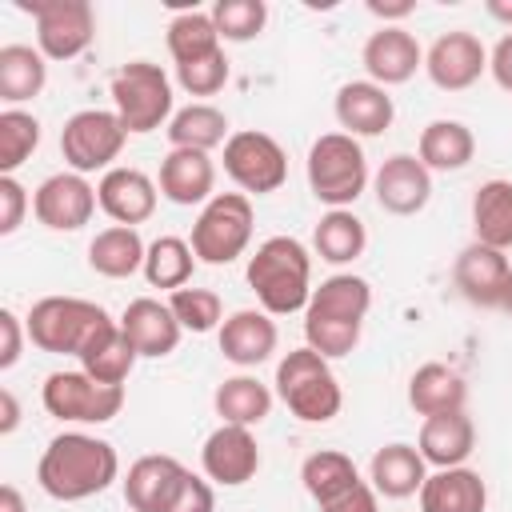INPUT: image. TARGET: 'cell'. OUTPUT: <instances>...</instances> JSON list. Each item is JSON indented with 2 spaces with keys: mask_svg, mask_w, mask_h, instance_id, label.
Segmentation results:
<instances>
[{
  "mask_svg": "<svg viewBox=\"0 0 512 512\" xmlns=\"http://www.w3.org/2000/svg\"><path fill=\"white\" fill-rule=\"evenodd\" d=\"M416 448L428 460V468H460L476 452V424H472V416L464 408L460 412L424 416Z\"/></svg>",
  "mask_w": 512,
  "mask_h": 512,
  "instance_id": "26",
  "label": "cell"
},
{
  "mask_svg": "<svg viewBox=\"0 0 512 512\" xmlns=\"http://www.w3.org/2000/svg\"><path fill=\"white\" fill-rule=\"evenodd\" d=\"M244 280L268 316L304 312L312 300V252L296 236H268L248 256Z\"/></svg>",
  "mask_w": 512,
  "mask_h": 512,
  "instance_id": "3",
  "label": "cell"
},
{
  "mask_svg": "<svg viewBox=\"0 0 512 512\" xmlns=\"http://www.w3.org/2000/svg\"><path fill=\"white\" fill-rule=\"evenodd\" d=\"M168 308H172V316L180 320V328L184 332H220V324H224V300L212 292V288H176L172 296H168Z\"/></svg>",
  "mask_w": 512,
  "mask_h": 512,
  "instance_id": "42",
  "label": "cell"
},
{
  "mask_svg": "<svg viewBox=\"0 0 512 512\" xmlns=\"http://www.w3.org/2000/svg\"><path fill=\"white\" fill-rule=\"evenodd\" d=\"M228 56L224 48L212 52V56H200L192 64H176V84L188 92V96H216L224 84H228Z\"/></svg>",
  "mask_w": 512,
  "mask_h": 512,
  "instance_id": "43",
  "label": "cell"
},
{
  "mask_svg": "<svg viewBox=\"0 0 512 512\" xmlns=\"http://www.w3.org/2000/svg\"><path fill=\"white\" fill-rule=\"evenodd\" d=\"M44 412L64 424H108L124 408V388L100 384L88 372H52L40 388Z\"/></svg>",
  "mask_w": 512,
  "mask_h": 512,
  "instance_id": "10",
  "label": "cell"
},
{
  "mask_svg": "<svg viewBox=\"0 0 512 512\" xmlns=\"http://www.w3.org/2000/svg\"><path fill=\"white\" fill-rule=\"evenodd\" d=\"M144 256H148V244L140 240L136 228H124V224L100 228L88 244V268L104 280H128L144 272Z\"/></svg>",
  "mask_w": 512,
  "mask_h": 512,
  "instance_id": "29",
  "label": "cell"
},
{
  "mask_svg": "<svg viewBox=\"0 0 512 512\" xmlns=\"http://www.w3.org/2000/svg\"><path fill=\"white\" fill-rule=\"evenodd\" d=\"M412 8H416V4H408V0H404V4H380V0H368V12H372V16H380L384 24L412 16Z\"/></svg>",
  "mask_w": 512,
  "mask_h": 512,
  "instance_id": "50",
  "label": "cell"
},
{
  "mask_svg": "<svg viewBox=\"0 0 512 512\" xmlns=\"http://www.w3.org/2000/svg\"><path fill=\"white\" fill-rule=\"evenodd\" d=\"M192 272H196V252H192L188 240H180V236H156V240L148 244L144 280H148L152 288L176 292V288H184V284L192 280Z\"/></svg>",
  "mask_w": 512,
  "mask_h": 512,
  "instance_id": "39",
  "label": "cell"
},
{
  "mask_svg": "<svg viewBox=\"0 0 512 512\" xmlns=\"http://www.w3.org/2000/svg\"><path fill=\"white\" fill-rule=\"evenodd\" d=\"M0 436H12L20 428V404H16V392L12 388H0Z\"/></svg>",
  "mask_w": 512,
  "mask_h": 512,
  "instance_id": "49",
  "label": "cell"
},
{
  "mask_svg": "<svg viewBox=\"0 0 512 512\" xmlns=\"http://www.w3.org/2000/svg\"><path fill=\"white\" fill-rule=\"evenodd\" d=\"M252 228H256L252 196H244V192H216L200 208L188 244H192L200 264H216L220 268V264H232L236 256L248 252Z\"/></svg>",
  "mask_w": 512,
  "mask_h": 512,
  "instance_id": "8",
  "label": "cell"
},
{
  "mask_svg": "<svg viewBox=\"0 0 512 512\" xmlns=\"http://www.w3.org/2000/svg\"><path fill=\"white\" fill-rule=\"evenodd\" d=\"M464 400H468V380H464L452 364L428 360V364H420V368L408 376V404H412V412H420V416L460 412Z\"/></svg>",
  "mask_w": 512,
  "mask_h": 512,
  "instance_id": "28",
  "label": "cell"
},
{
  "mask_svg": "<svg viewBox=\"0 0 512 512\" xmlns=\"http://www.w3.org/2000/svg\"><path fill=\"white\" fill-rule=\"evenodd\" d=\"M96 200H100V212H104L112 224L136 228V224L152 220L156 200H160V184H156L148 172H140V168L116 164V168H108V172L100 176Z\"/></svg>",
  "mask_w": 512,
  "mask_h": 512,
  "instance_id": "18",
  "label": "cell"
},
{
  "mask_svg": "<svg viewBox=\"0 0 512 512\" xmlns=\"http://www.w3.org/2000/svg\"><path fill=\"white\" fill-rule=\"evenodd\" d=\"M488 72H492V80H496L504 92H512V32H504V36L496 40V48L488 52Z\"/></svg>",
  "mask_w": 512,
  "mask_h": 512,
  "instance_id": "48",
  "label": "cell"
},
{
  "mask_svg": "<svg viewBox=\"0 0 512 512\" xmlns=\"http://www.w3.org/2000/svg\"><path fill=\"white\" fill-rule=\"evenodd\" d=\"M320 512H380V496H376V488L368 480H360L352 492H344L340 500H332Z\"/></svg>",
  "mask_w": 512,
  "mask_h": 512,
  "instance_id": "47",
  "label": "cell"
},
{
  "mask_svg": "<svg viewBox=\"0 0 512 512\" xmlns=\"http://www.w3.org/2000/svg\"><path fill=\"white\" fill-rule=\"evenodd\" d=\"M300 484L304 492L316 500V508H328L332 500H340L344 492H352L360 484V468L348 452H336V448H320L312 456H304L300 464Z\"/></svg>",
  "mask_w": 512,
  "mask_h": 512,
  "instance_id": "33",
  "label": "cell"
},
{
  "mask_svg": "<svg viewBox=\"0 0 512 512\" xmlns=\"http://www.w3.org/2000/svg\"><path fill=\"white\" fill-rule=\"evenodd\" d=\"M208 12H212V24H216L220 40H228V44H248L268 24V4L264 0H216Z\"/></svg>",
  "mask_w": 512,
  "mask_h": 512,
  "instance_id": "41",
  "label": "cell"
},
{
  "mask_svg": "<svg viewBox=\"0 0 512 512\" xmlns=\"http://www.w3.org/2000/svg\"><path fill=\"white\" fill-rule=\"evenodd\" d=\"M108 96H112V112L124 120L128 136H148L156 128H168V120L176 116V108H172V80L152 60L120 64L112 72V80H108Z\"/></svg>",
  "mask_w": 512,
  "mask_h": 512,
  "instance_id": "6",
  "label": "cell"
},
{
  "mask_svg": "<svg viewBox=\"0 0 512 512\" xmlns=\"http://www.w3.org/2000/svg\"><path fill=\"white\" fill-rule=\"evenodd\" d=\"M224 172L244 196H268L288 180V156L276 136L260 128H240L224 144Z\"/></svg>",
  "mask_w": 512,
  "mask_h": 512,
  "instance_id": "11",
  "label": "cell"
},
{
  "mask_svg": "<svg viewBox=\"0 0 512 512\" xmlns=\"http://www.w3.org/2000/svg\"><path fill=\"white\" fill-rule=\"evenodd\" d=\"M360 64H364L372 84L392 88V84H408L424 68V48H420V40L404 24H380L364 40Z\"/></svg>",
  "mask_w": 512,
  "mask_h": 512,
  "instance_id": "15",
  "label": "cell"
},
{
  "mask_svg": "<svg viewBox=\"0 0 512 512\" xmlns=\"http://www.w3.org/2000/svg\"><path fill=\"white\" fill-rule=\"evenodd\" d=\"M200 468L220 488L248 484L260 472V444H256L252 428H240V424L212 428L208 440H204V448H200Z\"/></svg>",
  "mask_w": 512,
  "mask_h": 512,
  "instance_id": "16",
  "label": "cell"
},
{
  "mask_svg": "<svg viewBox=\"0 0 512 512\" xmlns=\"http://www.w3.org/2000/svg\"><path fill=\"white\" fill-rule=\"evenodd\" d=\"M120 476V456L108 440L88 432H60L48 440L36 464V484L44 496L60 504H76L88 496H100Z\"/></svg>",
  "mask_w": 512,
  "mask_h": 512,
  "instance_id": "1",
  "label": "cell"
},
{
  "mask_svg": "<svg viewBox=\"0 0 512 512\" xmlns=\"http://www.w3.org/2000/svg\"><path fill=\"white\" fill-rule=\"evenodd\" d=\"M164 132H168L172 148H192V152H212V148L228 144V136H232L228 116L216 104H204V100L176 108V116L168 120Z\"/></svg>",
  "mask_w": 512,
  "mask_h": 512,
  "instance_id": "36",
  "label": "cell"
},
{
  "mask_svg": "<svg viewBox=\"0 0 512 512\" xmlns=\"http://www.w3.org/2000/svg\"><path fill=\"white\" fill-rule=\"evenodd\" d=\"M420 512H488V484L476 468H436L420 488Z\"/></svg>",
  "mask_w": 512,
  "mask_h": 512,
  "instance_id": "27",
  "label": "cell"
},
{
  "mask_svg": "<svg viewBox=\"0 0 512 512\" xmlns=\"http://www.w3.org/2000/svg\"><path fill=\"white\" fill-rule=\"evenodd\" d=\"M304 172H308L312 196L320 204H328V208H348L368 188V156H364L360 140L348 136V132L316 136L312 148H308Z\"/></svg>",
  "mask_w": 512,
  "mask_h": 512,
  "instance_id": "7",
  "label": "cell"
},
{
  "mask_svg": "<svg viewBox=\"0 0 512 512\" xmlns=\"http://www.w3.org/2000/svg\"><path fill=\"white\" fill-rule=\"evenodd\" d=\"M36 20V48L44 60H76L96 40V12L88 0H20Z\"/></svg>",
  "mask_w": 512,
  "mask_h": 512,
  "instance_id": "12",
  "label": "cell"
},
{
  "mask_svg": "<svg viewBox=\"0 0 512 512\" xmlns=\"http://www.w3.org/2000/svg\"><path fill=\"white\" fill-rule=\"evenodd\" d=\"M416 156L428 172H460L472 164L476 156V136L464 120H432L424 124L420 132V144H416Z\"/></svg>",
  "mask_w": 512,
  "mask_h": 512,
  "instance_id": "30",
  "label": "cell"
},
{
  "mask_svg": "<svg viewBox=\"0 0 512 512\" xmlns=\"http://www.w3.org/2000/svg\"><path fill=\"white\" fill-rule=\"evenodd\" d=\"M168 512H216V492L208 484V476H196V472H184Z\"/></svg>",
  "mask_w": 512,
  "mask_h": 512,
  "instance_id": "44",
  "label": "cell"
},
{
  "mask_svg": "<svg viewBox=\"0 0 512 512\" xmlns=\"http://www.w3.org/2000/svg\"><path fill=\"white\" fill-rule=\"evenodd\" d=\"M40 144V120L24 108L0 112V176H12Z\"/></svg>",
  "mask_w": 512,
  "mask_h": 512,
  "instance_id": "40",
  "label": "cell"
},
{
  "mask_svg": "<svg viewBox=\"0 0 512 512\" xmlns=\"http://www.w3.org/2000/svg\"><path fill=\"white\" fill-rule=\"evenodd\" d=\"M276 320L264 308H240L220 324V352L236 368H256L276 352Z\"/></svg>",
  "mask_w": 512,
  "mask_h": 512,
  "instance_id": "24",
  "label": "cell"
},
{
  "mask_svg": "<svg viewBox=\"0 0 512 512\" xmlns=\"http://www.w3.org/2000/svg\"><path fill=\"white\" fill-rule=\"evenodd\" d=\"M272 400H276V392L268 384H260L256 376H248V372L220 380L216 392H212V408H216L220 424H240V428L264 424L268 412H272Z\"/></svg>",
  "mask_w": 512,
  "mask_h": 512,
  "instance_id": "31",
  "label": "cell"
},
{
  "mask_svg": "<svg viewBox=\"0 0 512 512\" xmlns=\"http://www.w3.org/2000/svg\"><path fill=\"white\" fill-rule=\"evenodd\" d=\"M0 512H28L16 484H4V488H0Z\"/></svg>",
  "mask_w": 512,
  "mask_h": 512,
  "instance_id": "51",
  "label": "cell"
},
{
  "mask_svg": "<svg viewBox=\"0 0 512 512\" xmlns=\"http://www.w3.org/2000/svg\"><path fill=\"white\" fill-rule=\"evenodd\" d=\"M0 336H4V344H0V372H8V368H16V360L24 352V336H28L24 320L12 308H0Z\"/></svg>",
  "mask_w": 512,
  "mask_h": 512,
  "instance_id": "46",
  "label": "cell"
},
{
  "mask_svg": "<svg viewBox=\"0 0 512 512\" xmlns=\"http://www.w3.org/2000/svg\"><path fill=\"white\" fill-rule=\"evenodd\" d=\"M272 384H276V396L284 400V408L304 424H328L344 408V388L332 372V360H324L308 344L280 356Z\"/></svg>",
  "mask_w": 512,
  "mask_h": 512,
  "instance_id": "5",
  "label": "cell"
},
{
  "mask_svg": "<svg viewBox=\"0 0 512 512\" xmlns=\"http://www.w3.org/2000/svg\"><path fill=\"white\" fill-rule=\"evenodd\" d=\"M452 280L460 288V296L476 308H504V292H508V280H512V264L500 248H488V244H468L460 248L456 264H452Z\"/></svg>",
  "mask_w": 512,
  "mask_h": 512,
  "instance_id": "19",
  "label": "cell"
},
{
  "mask_svg": "<svg viewBox=\"0 0 512 512\" xmlns=\"http://www.w3.org/2000/svg\"><path fill=\"white\" fill-rule=\"evenodd\" d=\"M184 472L188 468L176 456H164V452H152V456L132 460L128 476H124V504L132 512H168V504H172Z\"/></svg>",
  "mask_w": 512,
  "mask_h": 512,
  "instance_id": "22",
  "label": "cell"
},
{
  "mask_svg": "<svg viewBox=\"0 0 512 512\" xmlns=\"http://www.w3.org/2000/svg\"><path fill=\"white\" fill-rule=\"evenodd\" d=\"M48 84V60L32 44H4L0 48V100L8 108L36 100Z\"/></svg>",
  "mask_w": 512,
  "mask_h": 512,
  "instance_id": "34",
  "label": "cell"
},
{
  "mask_svg": "<svg viewBox=\"0 0 512 512\" xmlns=\"http://www.w3.org/2000/svg\"><path fill=\"white\" fill-rule=\"evenodd\" d=\"M96 208V188L80 172H52L32 192V212L48 232H80L96 216Z\"/></svg>",
  "mask_w": 512,
  "mask_h": 512,
  "instance_id": "13",
  "label": "cell"
},
{
  "mask_svg": "<svg viewBox=\"0 0 512 512\" xmlns=\"http://www.w3.org/2000/svg\"><path fill=\"white\" fill-rule=\"evenodd\" d=\"M28 188L16 176H0V236H12L28 212Z\"/></svg>",
  "mask_w": 512,
  "mask_h": 512,
  "instance_id": "45",
  "label": "cell"
},
{
  "mask_svg": "<svg viewBox=\"0 0 512 512\" xmlns=\"http://www.w3.org/2000/svg\"><path fill=\"white\" fill-rule=\"evenodd\" d=\"M124 144H128V128L108 108H80L60 128V156L68 172H80V176L116 168L112 160L124 152Z\"/></svg>",
  "mask_w": 512,
  "mask_h": 512,
  "instance_id": "9",
  "label": "cell"
},
{
  "mask_svg": "<svg viewBox=\"0 0 512 512\" xmlns=\"http://www.w3.org/2000/svg\"><path fill=\"white\" fill-rule=\"evenodd\" d=\"M160 196L180 204V208H192V204H208L216 192V164L208 152H192V148H172L164 160H160Z\"/></svg>",
  "mask_w": 512,
  "mask_h": 512,
  "instance_id": "23",
  "label": "cell"
},
{
  "mask_svg": "<svg viewBox=\"0 0 512 512\" xmlns=\"http://www.w3.org/2000/svg\"><path fill=\"white\" fill-rule=\"evenodd\" d=\"M136 360H140V352L132 348V340L124 336V328H120V320H116L112 328H104V332L88 344V352L80 356V372H88V376L100 380V384L124 388V380L132 376Z\"/></svg>",
  "mask_w": 512,
  "mask_h": 512,
  "instance_id": "37",
  "label": "cell"
},
{
  "mask_svg": "<svg viewBox=\"0 0 512 512\" xmlns=\"http://www.w3.org/2000/svg\"><path fill=\"white\" fill-rule=\"evenodd\" d=\"M368 248V228L352 208H328L312 228V252L324 264H352Z\"/></svg>",
  "mask_w": 512,
  "mask_h": 512,
  "instance_id": "32",
  "label": "cell"
},
{
  "mask_svg": "<svg viewBox=\"0 0 512 512\" xmlns=\"http://www.w3.org/2000/svg\"><path fill=\"white\" fill-rule=\"evenodd\" d=\"M164 44H168V56L176 64H192L200 56H212L220 52V32L212 24V12H200V8H184L168 20V32H164Z\"/></svg>",
  "mask_w": 512,
  "mask_h": 512,
  "instance_id": "38",
  "label": "cell"
},
{
  "mask_svg": "<svg viewBox=\"0 0 512 512\" xmlns=\"http://www.w3.org/2000/svg\"><path fill=\"white\" fill-rule=\"evenodd\" d=\"M428 480V460L420 456L416 444H384L372 452L368 460V484L376 488V496L384 500H408V496H420Z\"/></svg>",
  "mask_w": 512,
  "mask_h": 512,
  "instance_id": "25",
  "label": "cell"
},
{
  "mask_svg": "<svg viewBox=\"0 0 512 512\" xmlns=\"http://www.w3.org/2000/svg\"><path fill=\"white\" fill-rule=\"evenodd\" d=\"M472 232H476V244H488V248H500L508 252L512 248V180H484L472 196Z\"/></svg>",
  "mask_w": 512,
  "mask_h": 512,
  "instance_id": "35",
  "label": "cell"
},
{
  "mask_svg": "<svg viewBox=\"0 0 512 512\" xmlns=\"http://www.w3.org/2000/svg\"><path fill=\"white\" fill-rule=\"evenodd\" d=\"M504 312H512V280H508V292H504Z\"/></svg>",
  "mask_w": 512,
  "mask_h": 512,
  "instance_id": "53",
  "label": "cell"
},
{
  "mask_svg": "<svg viewBox=\"0 0 512 512\" xmlns=\"http://www.w3.org/2000/svg\"><path fill=\"white\" fill-rule=\"evenodd\" d=\"M116 320L96 304V300H84V296H44L28 308L24 316V328H28V340L40 348V352H52V356H84L88 344L112 328Z\"/></svg>",
  "mask_w": 512,
  "mask_h": 512,
  "instance_id": "4",
  "label": "cell"
},
{
  "mask_svg": "<svg viewBox=\"0 0 512 512\" xmlns=\"http://www.w3.org/2000/svg\"><path fill=\"white\" fill-rule=\"evenodd\" d=\"M424 72L440 92H464L488 72V48L468 28L440 32L424 52Z\"/></svg>",
  "mask_w": 512,
  "mask_h": 512,
  "instance_id": "14",
  "label": "cell"
},
{
  "mask_svg": "<svg viewBox=\"0 0 512 512\" xmlns=\"http://www.w3.org/2000/svg\"><path fill=\"white\" fill-rule=\"evenodd\" d=\"M332 112H336V124L340 132L348 136H384L396 120V104L388 96V88L372 84V80H348L340 84L336 100H332Z\"/></svg>",
  "mask_w": 512,
  "mask_h": 512,
  "instance_id": "20",
  "label": "cell"
},
{
  "mask_svg": "<svg viewBox=\"0 0 512 512\" xmlns=\"http://www.w3.org/2000/svg\"><path fill=\"white\" fill-rule=\"evenodd\" d=\"M372 192L376 204L388 216H416L432 200V172L420 164L412 152H392L376 172H372Z\"/></svg>",
  "mask_w": 512,
  "mask_h": 512,
  "instance_id": "17",
  "label": "cell"
},
{
  "mask_svg": "<svg viewBox=\"0 0 512 512\" xmlns=\"http://www.w3.org/2000/svg\"><path fill=\"white\" fill-rule=\"evenodd\" d=\"M120 328H124V336L132 340V348H136L140 356H148V360L172 356L176 344H180V336H184V328H180V320L172 316V308H168L164 300H156V296H136V300H128L124 312H120Z\"/></svg>",
  "mask_w": 512,
  "mask_h": 512,
  "instance_id": "21",
  "label": "cell"
},
{
  "mask_svg": "<svg viewBox=\"0 0 512 512\" xmlns=\"http://www.w3.org/2000/svg\"><path fill=\"white\" fill-rule=\"evenodd\" d=\"M484 8H488V16H492V20H500V24L512 32V0H488Z\"/></svg>",
  "mask_w": 512,
  "mask_h": 512,
  "instance_id": "52",
  "label": "cell"
},
{
  "mask_svg": "<svg viewBox=\"0 0 512 512\" xmlns=\"http://www.w3.org/2000/svg\"><path fill=\"white\" fill-rule=\"evenodd\" d=\"M368 308H372V284L364 276L336 272L320 280V288H312V300L304 308V344L324 360H340L356 352Z\"/></svg>",
  "mask_w": 512,
  "mask_h": 512,
  "instance_id": "2",
  "label": "cell"
}]
</instances>
